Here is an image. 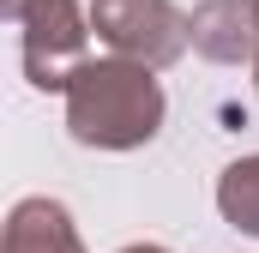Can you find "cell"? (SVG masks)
<instances>
[{
	"mask_svg": "<svg viewBox=\"0 0 259 253\" xmlns=\"http://www.w3.org/2000/svg\"><path fill=\"white\" fill-rule=\"evenodd\" d=\"M253 6H259V0H253Z\"/></svg>",
	"mask_w": 259,
	"mask_h": 253,
	"instance_id": "cell-9",
	"label": "cell"
},
{
	"mask_svg": "<svg viewBox=\"0 0 259 253\" xmlns=\"http://www.w3.org/2000/svg\"><path fill=\"white\" fill-rule=\"evenodd\" d=\"M0 253H84L78 229H72V211L49 193H30L6 211V235Z\"/></svg>",
	"mask_w": 259,
	"mask_h": 253,
	"instance_id": "cell-5",
	"label": "cell"
},
{
	"mask_svg": "<svg viewBox=\"0 0 259 253\" xmlns=\"http://www.w3.org/2000/svg\"><path fill=\"white\" fill-rule=\"evenodd\" d=\"M163 85L157 72L139 61H84L66 85V133L78 145H97V151H133V145H151L157 126H163Z\"/></svg>",
	"mask_w": 259,
	"mask_h": 253,
	"instance_id": "cell-1",
	"label": "cell"
},
{
	"mask_svg": "<svg viewBox=\"0 0 259 253\" xmlns=\"http://www.w3.org/2000/svg\"><path fill=\"white\" fill-rule=\"evenodd\" d=\"M91 30L121 55L151 72L175 66L187 55V12H175V0H91Z\"/></svg>",
	"mask_w": 259,
	"mask_h": 253,
	"instance_id": "cell-3",
	"label": "cell"
},
{
	"mask_svg": "<svg viewBox=\"0 0 259 253\" xmlns=\"http://www.w3.org/2000/svg\"><path fill=\"white\" fill-rule=\"evenodd\" d=\"M217 211H223L229 229L259 235V157H241L217 175Z\"/></svg>",
	"mask_w": 259,
	"mask_h": 253,
	"instance_id": "cell-6",
	"label": "cell"
},
{
	"mask_svg": "<svg viewBox=\"0 0 259 253\" xmlns=\"http://www.w3.org/2000/svg\"><path fill=\"white\" fill-rule=\"evenodd\" d=\"M253 91H259V55H253Z\"/></svg>",
	"mask_w": 259,
	"mask_h": 253,
	"instance_id": "cell-8",
	"label": "cell"
},
{
	"mask_svg": "<svg viewBox=\"0 0 259 253\" xmlns=\"http://www.w3.org/2000/svg\"><path fill=\"white\" fill-rule=\"evenodd\" d=\"M0 18L18 30L24 78L36 91L66 97L72 72L84 66V43H91V18L78 12V0H0Z\"/></svg>",
	"mask_w": 259,
	"mask_h": 253,
	"instance_id": "cell-2",
	"label": "cell"
},
{
	"mask_svg": "<svg viewBox=\"0 0 259 253\" xmlns=\"http://www.w3.org/2000/svg\"><path fill=\"white\" fill-rule=\"evenodd\" d=\"M121 253H169V247H157V241H133V247H121Z\"/></svg>",
	"mask_w": 259,
	"mask_h": 253,
	"instance_id": "cell-7",
	"label": "cell"
},
{
	"mask_svg": "<svg viewBox=\"0 0 259 253\" xmlns=\"http://www.w3.org/2000/svg\"><path fill=\"white\" fill-rule=\"evenodd\" d=\"M187 36H193V49L205 61L217 66H253L259 55V6L253 0H205L193 6V18H187Z\"/></svg>",
	"mask_w": 259,
	"mask_h": 253,
	"instance_id": "cell-4",
	"label": "cell"
}]
</instances>
